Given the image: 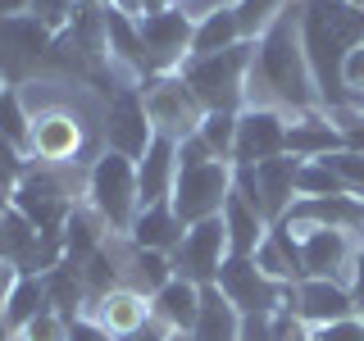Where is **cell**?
<instances>
[{"label": "cell", "instance_id": "obj_1", "mask_svg": "<svg viewBox=\"0 0 364 341\" xmlns=\"http://www.w3.org/2000/svg\"><path fill=\"white\" fill-rule=\"evenodd\" d=\"M246 109H282V114H305L318 109V87L310 73L296 28V9H287L264 37L255 41L246 73Z\"/></svg>", "mask_w": 364, "mask_h": 341}, {"label": "cell", "instance_id": "obj_2", "mask_svg": "<svg viewBox=\"0 0 364 341\" xmlns=\"http://www.w3.org/2000/svg\"><path fill=\"white\" fill-rule=\"evenodd\" d=\"M296 28H301V45L310 60L314 87H318V109L346 105L341 91V60L350 45L364 41V9L350 0H291Z\"/></svg>", "mask_w": 364, "mask_h": 341}, {"label": "cell", "instance_id": "obj_3", "mask_svg": "<svg viewBox=\"0 0 364 341\" xmlns=\"http://www.w3.org/2000/svg\"><path fill=\"white\" fill-rule=\"evenodd\" d=\"M87 191V168H46V164H23V173L14 178L9 205L37 227L41 237H64L68 214L82 205Z\"/></svg>", "mask_w": 364, "mask_h": 341}, {"label": "cell", "instance_id": "obj_4", "mask_svg": "<svg viewBox=\"0 0 364 341\" xmlns=\"http://www.w3.org/2000/svg\"><path fill=\"white\" fill-rule=\"evenodd\" d=\"M250 55H255V41H237L228 50L214 55H191L187 64L178 68V77L191 87V96L200 100V109H246V73H250Z\"/></svg>", "mask_w": 364, "mask_h": 341}, {"label": "cell", "instance_id": "obj_5", "mask_svg": "<svg viewBox=\"0 0 364 341\" xmlns=\"http://www.w3.org/2000/svg\"><path fill=\"white\" fill-rule=\"evenodd\" d=\"M82 200L100 219L109 223V232H128L136 210H141V191H136V159L100 151L87 168V191Z\"/></svg>", "mask_w": 364, "mask_h": 341}, {"label": "cell", "instance_id": "obj_6", "mask_svg": "<svg viewBox=\"0 0 364 341\" xmlns=\"http://www.w3.org/2000/svg\"><path fill=\"white\" fill-rule=\"evenodd\" d=\"M228 191H232V164H228V159H210V164H196V168H178L168 210H173L187 227L205 223V219H219Z\"/></svg>", "mask_w": 364, "mask_h": 341}, {"label": "cell", "instance_id": "obj_7", "mask_svg": "<svg viewBox=\"0 0 364 341\" xmlns=\"http://www.w3.org/2000/svg\"><path fill=\"white\" fill-rule=\"evenodd\" d=\"M141 100H146V119H151L155 136H168V141H187V136H196L200 119H205L200 100L191 96V87L182 82L178 73L146 77V82H141Z\"/></svg>", "mask_w": 364, "mask_h": 341}, {"label": "cell", "instance_id": "obj_8", "mask_svg": "<svg viewBox=\"0 0 364 341\" xmlns=\"http://www.w3.org/2000/svg\"><path fill=\"white\" fill-rule=\"evenodd\" d=\"M136 32H141V45H146V77L178 73V68L191 60V32H196V18L182 14L178 5L159 9V14H141L136 18Z\"/></svg>", "mask_w": 364, "mask_h": 341}, {"label": "cell", "instance_id": "obj_9", "mask_svg": "<svg viewBox=\"0 0 364 341\" xmlns=\"http://www.w3.org/2000/svg\"><path fill=\"white\" fill-rule=\"evenodd\" d=\"M214 287H219L242 314H278V310H287V296H291L296 282L282 287V282H273L250 255H228Z\"/></svg>", "mask_w": 364, "mask_h": 341}, {"label": "cell", "instance_id": "obj_10", "mask_svg": "<svg viewBox=\"0 0 364 341\" xmlns=\"http://www.w3.org/2000/svg\"><path fill=\"white\" fill-rule=\"evenodd\" d=\"M50 45L55 37L37 18H0V73L9 77V87H23L28 77H37L50 60Z\"/></svg>", "mask_w": 364, "mask_h": 341}, {"label": "cell", "instance_id": "obj_11", "mask_svg": "<svg viewBox=\"0 0 364 341\" xmlns=\"http://www.w3.org/2000/svg\"><path fill=\"white\" fill-rule=\"evenodd\" d=\"M228 255H232V250H228L223 219H205V223H191L187 232H182V242H178V250L168 259H173L178 278L196 282V287H214Z\"/></svg>", "mask_w": 364, "mask_h": 341}, {"label": "cell", "instance_id": "obj_12", "mask_svg": "<svg viewBox=\"0 0 364 341\" xmlns=\"http://www.w3.org/2000/svg\"><path fill=\"white\" fill-rule=\"evenodd\" d=\"M301 237V269L305 278H328V282H350L360 255V232L341 227H291Z\"/></svg>", "mask_w": 364, "mask_h": 341}, {"label": "cell", "instance_id": "obj_13", "mask_svg": "<svg viewBox=\"0 0 364 341\" xmlns=\"http://www.w3.org/2000/svg\"><path fill=\"white\" fill-rule=\"evenodd\" d=\"M100 136H105V151H114V155H128V159L146 155V146L155 141V128H151V119H146L141 87H119L109 96Z\"/></svg>", "mask_w": 364, "mask_h": 341}, {"label": "cell", "instance_id": "obj_14", "mask_svg": "<svg viewBox=\"0 0 364 341\" xmlns=\"http://www.w3.org/2000/svg\"><path fill=\"white\" fill-rule=\"evenodd\" d=\"M287 123H291V114H282V109H242L237 114L232 168H255L264 159L287 155Z\"/></svg>", "mask_w": 364, "mask_h": 341}, {"label": "cell", "instance_id": "obj_15", "mask_svg": "<svg viewBox=\"0 0 364 341\" xmlns=\"http://www.w3.org/2000/svg\"><path fill=\"white\" fill-rule=\"evenodd\" d=\"M287 310L310 328H328L355 314V296L346 282H328V278H301L287 296Z\"/></svg>", "mask_w": 364, "mask_h": 341}, {"label": "cell", "instance_id": "obj_16", "mask_svg": "<svg viewBox=\"0 0 364 341\" xmlns=\"http://www.w3.org/2000/svg\"><path fill=\"white\" fill-rule=\"evenodd\" d=\"M87 318H96V323L105 328L109 341L114 337H132V332H141V328L155 323L151 296H141L136 287H114V291H105L100 301L87 305Z\"/></svg>", "mask_w": 364, "mask_h": 341}, {"label": "cell", "instance_id": "obj_17", "mask_svg": "<svg viewBox=\"0 0 364 341\" xmlns=\"http://www.w3.org/2000/svg\"><path fill=\"white\" fill-rule=\"evenodd\" d=\"M287 227H341V232H364V196H301L291 214L282 219Z\"/></svg>", "mask_w": 364, "mask_h": 341}, {"label": "cell", "instance_id": "obj_18", "mask_svg": "<svg viewBox=\"0 0 364 341\" xmlns=\"http://www.w3.org/2000/svg\"><path fill=\"white\" fill-rule=\"evenodd\" d=\"M178 182V141L155 136L146 146V155L136 159V191H141V210L146 205H168Z\"/></svg>", "mask_w": 364, "mask_h": 341}, {"label": "cell", "instance_id": "obj_19", "mask_svg": "<svg viewBox=\"0 0 364 341\" xmlns=\"http://www.w3.org/2000/svg\"><path fill=\"white\" fill-rule=\"evenodd\" d=\"M296 168H301V159H291V155L255 164V187H259V205H264L269 223H282L291 214V205L301 200L296 196Z\"/></svg>", "mask_w": 364, "mask_h": 341}, {"label": "cell", "instance_id": "obj_20", "mask_svg": "<svg viewBox=\"0 0 364 341\" xmlns=\"http://www.w3.org/2000/svg\"><path fill=\"white\" fill-rule=\"evenodd\" d=\"M337 151H346V146H341V132L328 123L323 109L291 114V123H287V155L291 159H328Z\"/></svg>", "mask_w": 364, "mask_h": 341}, {"label": "cell", "instance_id": "obj_21", "mask_svg": "<svg viewBox=\"0 0 364 341\" xmlns=\"http://www.w3.org/2000/svg\"><path fill=\"white\" fill-rule=\"evenodd\" d=\"M250 259H255L273 282H282V287H291V282L305 278V269H301V237H296L287 223H273L269 237L255 246V255H250Z\"/></svg>", "mask_w": 364, "mask_h": 341}, {"label": "cell", "instance_id": "obj_22", "mask_svg": "<svg viewBox=\"0 0 364 341\" xmlns=\"http://www.w3.org/2000/svg\"><path fill=\"white\" fill-rule=\"evenodd\" d=\"M151 314L164 332H191V328H196V314H200V287L187 282V278L164 282V287L151 296Z\"/></svg>", "mask_w": 364, "mask_h": 341}, {"label": "cell", "instance_id": "obj_23", "mask_svg": "<svg viewBox=\"0 0 364 341\" xmlns=\"http://www.w3.org/2000/svg\"><path fill=\"white\" fill-rule=\"evenodd\" d=\"M182 232H187V223H182L168 205H146V210H136V219L128 227V242L141 246V250H164V255H173Z\"/></svg>", "mask_w": 364, "mask_h": 341}, {"label": "cell", "instance_id": "obj_24", "mask_svg": "<svg viewBox=\"0 0 364 341\" xmlns=\"http://www.w3.org/2000/svg\"><path fill=\"white\" fill-rule=\"evenodd\" d=\"M223 227H228V250L232 255H255V246L269 237V219L255 210V205H246L237 191H228V200H223Z\"/></svg>", "mask_w": 364, "mask_h": 341}, {"label": "cell", "instance_id": "obj_25", "mask_svg": "<svg viewBox=\"0 0 364 341\" xmlns=\"http://www.w3.org/2000/svg\"><path fill=\"white\" fill-rule=\"evenodd\" d=\"M237 332H242V310L219 287H200V314H196L191 337L196 341H237Z\"/></svg>", "mask_w": 364, "mask_h": 341}, {"label": "cell", "instance_id": "obj_26", "mask_svg": "<svg viewBox=\"0 0 364 341\" xmlns=\"http://www.w3.org/2000/svg\"><path fill=\"white\" fill-rule=\"evenodd\" d=\"M173 259L164 255V250H141L132 246L128 259H123V287H136L141 296H155L164 282H173Z\"/></svg>", "mask_w": 364, "mask_h": 341}, {"label": "cell", "instance_id": "obj_27", "mask_svg": "<svg viewBox=\"0 0 364 341\" xmlns=\"http://www.w3.org/2000/svg\"><path fill=\"white\" fill-rule=\"evenodd\" d=\"M41 310H50V296H46V278L41 273H18V282H14V291H9V301H5V318L14 323V332L23 323H32Z\"/></svg>", "mask_w": 364, "mask_h": 341}, {"label": "cell", "instance_id": "obj_28", "mask_svg": "<svg viewBox=\"0 0 364 341\" xmlns=\"http://www.w3.org/2000/svg\"><path fill=\"white\" fill-rule=\"evenodd\" d=\"M246 41L242 37V23H237L232 9H219V14H205L196 18V32H191V55H214V50H228V45Z\"/></svg>", "mask_w": 364, "mask_h": 341}, {"label": "cell", "instance_id": "obj_29", "mask_svg": "<svg viewBox=\"0 0 364 341\" xmlns=\"http://www.w3.org/2000/svg\"><path fill=\"white\" fill-rule=\"evenodd\" d=\"M287 9H291V0H237L232 14H237V23H242V37L246 41H259L273 23L287 14Z\"/></svg>", "mask_w": 364, "mask_h": 341}, {"label": "cell", "instance_id": "obj_30", "mask_svg": "<svg viewBox=\"0 0 364 341\" xmlns=\"http://www.w3.org/2000/svg\"><path fill=\"white\" fill-rule=\"evenodd\" d=\"M196 136H200L205 146H210V155H214V159H228V164H232V146H237V114H232V109H205V119H200Z\"/></svg>", "mask_w": 364, "mask_h": 341}, {"label": "cell", "instance_id": "obj_31", "mask_svg": "<svg viewBox=\"0 0 364 341\" xmlns=\"http://www.w3.org/2000/svg\"><path fill=\"white\" fill-rule=\"evenodd\" d=\"M296 196H346V182L333 173L328 159H301V168H296Z\"/></svg>", "mask_w": 364, "mask_h": 341}, {"label": "cell", "instance_id": "obj_32", "mask_svg": "<svg viewBox=\"0 0 364 341\" xmlns=\"http://www.w3.org/2000/svg\"><path fill=\"white\" fill-rule=\"evenodd\" d=\"M0 136H5L9 146H18V151L28 155V136H32V114H28V105H23L18 87L0 96Z\"/></svg>", "mask_w": 364, "mask_h": 341}, {"label": "cell", "instance_id": "obj_33", "mask_svg": "<svg viewBox=\"0 0 364 341\" xmlns=\"http://www.w3.org/2000/svg\"><path fill=\"white\" fill-rule=\"evenodd\" d=\"M77 9H82V0H32V5H28V18H37L50 37H60V32L73 28Z\"/></svg>", "mask_w": 364, "mask_h": 341}, {"label": "cell", "instance_id": "obj_34", "mask_svg": "<svg viewBox=\"0 0 364 341\" xmlns=\"http://www.w3.org/2000/svg\"><path fill=\"white\" fill-rule=\"evenodd\" d=\"M14 341H68V318L55 314V310H41L32 323H23Z\"/></svg>", "mask_w": 364, "mask_h": 341}, {"label": "cell", "instance_id": "obj_35", "mask_svg": "<svg viewBox=\"0 0 364 341\" xmlns=\"http://www.w3.org/2000/svg\"><path fill=\"white\" fill-rule=\"evenodd\" d=\"M341 91H346V100L364 105V41L350 45L346 60H341Z\"/></svg>", "mask_w": 364, "mask_h": 341}, {"label": "cell", "instance_id": "obj_36", "mask_svg": "<svg viewBox=\"0 0 364 341\" xmlns=\"http://www.w3.org/2000/svg\"><path fill=\"white\" fill-rule=\"evenodd\" d=\"M328 164H333V173L346 182V191L364 196V155H355V151H337V155H328Z\"/></svg>", "mask_w": 364, "mask_h": 341}, {"label": "cell", "instance_id": "obj_37", "mask_svg": "<svg viewBox=\"0 0 364 341\" xmlns=\"http://www.w3.org/2000/svg\"><path fill=\"white\" fill-rule=\"evenodd\" d=\"M310 341H364V318L350 314V318H341V323L310 328Z\"/></svg>", "mask_w": 364, "mask_h": 341}, {"label": "cell", "instance_id": "obj_38", "mask_svg": "<svg viewBox=\"0 0 364 341\" xmlns=\"http://www.w3.org/2000/svg\"><path fill=\"white\" fill-rule=\"evenodd\" d=\"M237 341H278L273 337V314H242V332Z\"/></svg>", "mask_w": 364, "mask_h": 341}, {"label": "cell", "instance_id": "obj_39", "mask_svg": "<svg viewBox=\"0 0 364 341\" xmlns=\"http://www.w3.org/2000/svg\"><path fill=\"white\" fill-rule=\"evenodd\" d=\"M210 146L200 141V136H187V141H178V168H196V164H210Z\"/></svg>", "mask_w": 364, "mask_h": 341}, {"label": "cell", "instance_id": "obj_40", "mask_svg": "<svg viewBox=\"0 0 364 341\" xmlns=\"http://www.w3.org/2000/svg\"><path fill=\"white\" fill-rule=\"evenodd\" d=\"M68 341H109V337H105V328H100L96 318L77 314L73 323H68Z\"/></svg>", "mask_w": 364, "mask_h": 341}, {"label": "cell", "instance_id": "obj_41", "mask_svg": "<svg viewBox=\"0 0 364 341\" xmlns=\"http://www.w3.org/2000/svg\"><path fill=\"white\" fill-rule=\"evenodd\" d=\"M350 296H355V314L364 318V232H360V255H355V269H350Z\"/></svg>", "mask_w": 364, "mask_h": 341}, {"label": "cell", "instance_id": "obj_42", "mask_svg": "<svg viewBox=\"0 0 364 341\" xmlns=\"http://www.w3.org/2000/svg\"><path fill=\"white\" fill-rule=\"evenodd\" d=\"M237 0H178V9L182 14H191V18H205V14H219V9H232Z\"/></svg>", "mask_w": 364, "mask_h": 341}, {"label": "cell", "instance_id": "obj_43", "mask_svg": "<svg viewBox=\"0 0 364 341\" xmlns=\"http://www.w3.org/2000/svg\"><path fill=\"white\" fill-rule=\"evenodd\" d=\"M23 164H28V155H23L18 146H9L5 136H0V173H14V178H18V173H23Z\"/></svg>", "mask_w": 364, "mask_h": 341}, {"label": "cell", "instance_id": "obj_44", "mask_svg": "<svg viewBox=\"0 0 364 341\" xmlns=\"http://www.w3.org/2000/svg\"><path fill=\"white\" fill-rule=\"evenodd\" d=\"M14 282H18V269L0 259V310H5V301H9V291H14Z\"/></svg>", "mask_w": 364, "mask_h": 341}, {"label": "cell", "instance_id": "obj_45", "mask_svg": "<svg viewBox=\"0 0 364 341\" xmlns=\"http://www.w3.org/2000/svg\"><path fill=\"white\" fill-rule=\"evenodd\" d=\"M168 332L159 323H151V328H141V332H132V337H114V341H164Z\"/></svg>", "mask_w": 364, "mask_h": 341}, {"label": "cell", "instance_id": "obj_46", "mask_svg": "<svg viewBox=\"0 0 364 341\" xmlns=\"http://www.w3.org/2000/svg\"><path fill=\"white\" fill-rule=\"evenodd\" d=\"M28 5H32V0H0V18H18V14H28Z\"/></svg>", "mask_w": 364, "mask_h": 341}, {"label": "cell", "instance_id": "obj_47", "mask_svg": "<svg viewBox=\"0 0 364 341\" xmlns=\"http://www.w3.org/2000/svg\"><path fill=\"white\" fill-rule=\"evenodd\" d=\"M109 9H119V14H132V18H141V0H105Z\"/></svg>", "mask_w": 364, "mask_h": 341}, {"label": "cell", "instance_id": "obj_48", "mask_svg": "<svg viewBox=\"0 0 364 341\" xmlns=\"http://www.w3.org/2000/svg\"><path fill=\"white\" fill-rule=\"evenodd\" d=\"M0 341H14V323L5 318V310H0Z\"/></svg>", "mask_w": 364, "mask_h": 341}, {"label": "cell", "instance_id": "obj_49", "mask_svg": "<svg viewBox=\"0 0 364 341\" xmlns=\"http://www.w3.org/2000/svg\"><path fill=\"white\" fill-rule=\"evenodd\" d=\"M5 91H14V87H9V77H5V73H0V96H5Z\"/></svg>", "mask_w": 364, "mask_h": 341}, {"label": "cell", "instance_id": "obj_50", "mask_svg": "<svg viewBox=\"0 0 364 341\" xmlns=\"http://www.w3.org/2000/svg\"><path fill=\"white\" fill-rule=\"evenodd\" d=\"M350 5H360V9H364V0H350Z\"/></svg>", "mask_w": 364, "mask_h": 341}, {"label": "cell", "instance_id": "obj_51", "mask_svg": "<svg viewBox=\"0 0 364 341\" xmlns=\"http://www.w3.org/2000/svg\"><path fill=\"white\" fill-rule=\"evenodd\" d=\"M0 210H5V205H0Z\"/></svg>", "mask_w": 364, "mask_h": 341}]
</instances>
